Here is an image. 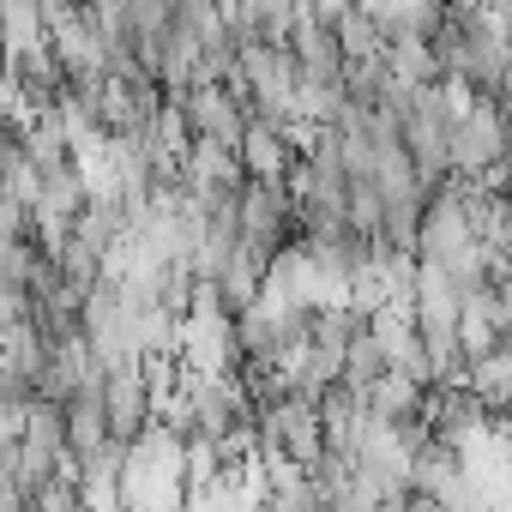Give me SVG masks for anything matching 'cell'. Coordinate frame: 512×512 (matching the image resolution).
Instances as JSON below:
<instances>
[{"label": "cell", "instance_id": "cell-4", "mask_svg": "<svg viewBox=\"0 0 512 512\" xmlns=\"http://www.w3.org/2000/svg\"><path fill=\"white\" fill-rule=\"evenodd\" d=\"M103 422L115 440L139 434L151 422V386H145V368L139 362H115L103 368Z\"/></svg>", "mask_w": 512, "mask_h": 512}, {"label": "cell", "instance_id": "cell-1", "mask_svg": "<svg viewBox=\"0 0 512 512\" xmlns=\"http://www.w3.org/2000/svg\"><path fill=\"white\" fill-rule=\"evenodd\" d=\"M181 464L187 440L163 422H145L121 440V506H181Z\"/></svg>", "mask_w": 512, "mask_h": 512}, {"label": "cell", "instance_id": "cell-8", "mask_svg": "<svg viewBox=\"0 0 512 512\" xmlns=\"http://www.w3.org/2000/svg\"><path fill=\"white\" fill-rule=\"evenodd\" d=\"M332 25V43H338V55L344 61H380V49H386V31L356 7V0H350V7L338 13V19H326Z\"/></svg>", "mask_w": 512, "mask_h": 512}, {"label": "cell", "instance_id": "cell-6", "mask_svg": "<svg viewBox=\"0 0 512 512\" xmlns=\"http://www.w3.org/2000/svg\"><path fill=\"white\" fill-rule=\"evenodd\" d=\"M464 386L482 398L488 416H506V404H512V350H506V338L464 356Z\"/></svg>", "mask_w": 512, "mask_h": 512}, {"label": "cell", "instance_id": "cell-5", "mask_svg": "<svg viewBox=\"0 0 512 512\" xmlns=\"http://www.w3.org/2000/svg\"><path fill=\"white\" fill-rule=\"evenodd\" d=\"M290 145H284V133L266 121V115H247L241 121V133H235V163H241V175H260V181H284V169H290Z\"/></svg>", "mask_w": 512, "mask_h": 512}, {"label": "cell", "instance_id": "cell-3", "mask_svg": "<svg viewBox=\"0 0 512 512\" xmlns=\"http://www.w3.org/2000/svg\"><path fill=\"white\" fill-rule=\"evenodd\" d=\"M169 103L181 109L187 133H199V139H223V145H235V133H241V121H247V103H241L223 79H199V85H187V91L169 97Z\"/></svg>", "mask_w": 512, "mask_h": 512}, {"label": "cell", "instance_id": "cell-2", "mask_svg": "<svg viewBox=\"0 0 512 512\" xmlns=\"http://www.w3.org/2000/svg\"><path fill=\"white\" fill-rule=\"evenodd\" d=\"M235 229H241V241H253L260 253H278L296 235L290 187L284 181H260V175H241V187H235Z\"/></svg>", "mask_w": 512, "mask_h": 512}, {"label": "cell", "instance_id": "cell-7", "mask_svg": "<svg viewBox=\"0 0 512 512\" xmlns=\"http://www.w3.org/2000/svg\"><path fill=\"white\" fill-rule=\"evenodd\" d=\"M422 380H410V374H398V368H380L368 386H362V410H374V416H386V422H410V416H422Z\"/></svg>", "mask_w": 512, "mask_h": 512}]
</instances>
